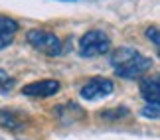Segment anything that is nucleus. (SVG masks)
Wrapping results in <instances>:
<instances>
[{"label": "nucleus", "mask_w": 160, "mask_h": 140, "mask_svg": "<svg viewBox=\"0 0 160 140\" xmlns=\"http://www.w3.org/2000/svg\"><path fill=\"white\" fill-rule=\"evenodd\" d=\"M18 22L14 18H8L4 14H0V34H6V36H14L18 32Z\"/></svg>", "instance_id": "obj_8"}, {"label": "nucleus", "mask_w": 160, "mask_h": 140, "mask_svg": "<svg viewBox=\"0 0 160 140\" xmlns=\"http://www.w3.org/2000/svg\"><path fill=\"white\" fill-rule=\"evenodd\" d=\"M140 95L148 103L160 101V87H158V77H148L140 81Z\"/></svg>", "instance_id": "obj_6"}, {"label": "nucleus", "mask_w": 160, "mask_h": 140, "mask_svg": "<svg viewBox=\"0 0 160 140\" xmlns=\"http://www.w3.org/2000/svg\"><path fill=\"white\" fill-rule=\"evenodd\" d=\"M14 79L8 77V73H6L4 69H0V91L2 93H8V91H12V87H14Z\"/></svg>", "instance_id": "obj_10"}, {"label": "nucleus", "mask_w": 160, "mask_h": 140, "mask_svg": "<svg viewBox=\"0 0 160 140\" xmlns=\"http://www.w3.org/2000/svg\"><path fill=\"white\" fill-rule=\"evenodd\" d=\"M58 91H59V81H53V79H42V81L22 87V93L28 97H52Z\"/></svg>", "instance_id": "obj_5"}, {"label": "nucleus", "mask_w": 160, "mask_h": 140, "mask_svg": "<svg viewBox=\"0 0 160 140\" xmlns=\"http://www.w3.org/2000/svg\"><path fill=\"white\" fill-rule=\"evenodd\" d=\"M140 114H142L144 118H152V120H158L160 117V105L158 103H148L142 111H140Z\"/></svg>", "instance_id": "obj_9"}, {"label": "nucleus", "mask_w": 160, "mask_h": 140, "mask_svg": "<svg viewBox=\"0 0 160 140\" xmlns=\"http://www.w3.org/2000/svg\"><path fill=\"white\" fill-rule=\"evenodd\" d=\"M111 63H113L117 75L125 79L140 77L142 73H146L152 67V59L142 56L137 50H132V47H119L111 56Z\"/></svg>", "instance_id": "obj_1"}, {"label": "nucleus", "mask_w": 160, "mask_h": 140, "mask_svg": "<svg viewBox=\"0 0 160 140\" xmlns=\"http://www.w3.org/2000/svg\"><path fill=\"white\" fill-rule=\"evenodd\" d=\"M12 44V36H6V34H0V50L8 47Z\"/></svg>", "instance_id": "obj_13"}, {"label": "nucleus", "mask_w": 160, "mask_h": 140, "mask_svg": "<svg viewBox=\"0 0 160 140\" xmlns=\"http://www.w3.org/2000/svg\"><path fill=\"white\" fill-rule=\"evenodd\" d=\"M146 38H148L152 44H154L158 47L160 44V34H158V26H150V28H146Z\"/></svg>", "instance_id": "obj_12"}, {"label": "nucleus", "mask_w": 160, "mask_h": 140, "mask_svg": "<svg viewBox=\"0 0 160 140\" xmlns=\"http://www.w3.org/2000/svg\"><path fill=\"white\" fill-rule=\"evenodd\" d=\"M125 114H128L127 109H113V111H105L101 117L103 118H109V120H117L119 117H125Z\"/></svg>", "instance_id": "obj_11"}, {"label": "nucleus", "mask_w": 160, "mask_h": 140, "mask_svg": "<svg viewBox=\"0 0 160 140\" xmlns=\"http://www.w3.org/2000/svg\"><path fill=\"white\" fill-rule=\"evenodd\" d=\"M111 50V40L101 30H91L79 40V53L83 57H97Z\"/></svg>", "instance_id": "obj_3"}, {"label": "nucleus", "mask_w": 160, "mask_h": 140, "mask_svg": "<svg viewBox=\"0 0 160 140\" xmlns=\"http://www.w3.org/2000/svg\"><path fill=\"white\" fill-rule=\"evenodd\" d=\"M20 124H22L20 118L12 111H0V126H4V128H8V130H16Z\"/></svg>", "instance_id": "obj_7"}, {"label": "nucleus", "mask_w": 160, "mask_h": 140, "mask_svg": "<svg viewBox=\"0 0 160 140\" xmlns=\"http://www.w3.org/2000/svg\"><path fill=\"white\" fill-rule=\"evenodd\" d=\"M115 85L107 77H93L81 87V97L85 101H97V99H105L113 93Z\"/></svg>", "instance_id": "obj_4"}, {"label": "nucleus", "mask_w": 160, "mask_h": 140, "mask_svg": "<svg viewBox=\"0 0 160 140\" xmlns=\"http://www.w3.org/2000/svg\"><path fill=\"white\" fill-rule=\"evenodd\" d=\"M26 40L34 50H38L44 56L55 57L61 53V40L48 30H30L26 34Z\"/></svg>", "instance_id": "obj_2"}]
</instances>
